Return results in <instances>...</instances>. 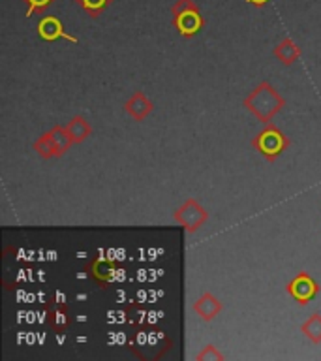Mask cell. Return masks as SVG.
<instances>
[{"instance_id":"6da1fadb","label":"cell","mask_w":321,"mask_h":361,"mask_svg":"<svg viewBox=\"0 0 321 361\" xmlns=\"http://www.w3.org/2000/svg\"><path fill=\"white\" fill-rule=\"evenodd\" d=\"M242 106L246 107L248 111L252 113L259 123L269 124L275 118V115H278L282 111V107L286 106V98L269 81H261L242 100Z\"/></svg>"},{"instance_id":"7a4b0ae2","label":"cell","mask_w":321,"mask_h":361,"mask_svg":"<svg viewBox=\"0 0 321 361\" xmlns=\"http://www.w3.org/2000/svg\"><path fill=\"white\" fill-rule=\"evenodd\" d=\"M173 27L182 38H194L205 27V17L201 16L196 0H177L171 8Z\"/></svg>"},{"instance_id":"3957f363","label":"cell","mask_w":321,"mask_h":361,"mask_svg":"<svg viewBox=\"0 0 321 361\" xmlns=\"http://www.w3.org/2000/svg\"><path fill=\"white\" fill-rule=\"evenodd\" d=\"M289 137L282 132L276 124H265L263 130L256 134L252 140V147L267 160V162H276L278 157H282L289 147Z\"/></svg>"},{"instance_id":"277c9868","label":"cell","mask_w":321,"mask_h":361,"mask_svg":"<svg viewBox=\"0 0 321 361\" xmlns=\"http://www.w3.org/2000/svg\"><path fill=\"white\" fill-rule=\"evenodd\" d=\"M177 224H180L188 233H196L205 222L208 220L207 209L197 202L196 197H188L182 205L173 213Z\"/></svg>"},{"instance_id":"5b68a950","label":"cell","mask_w":321,"mask_h":361,"mask_svg":"<svg viewBox=\"0 0 321 361\" xmlns=\"http://www.w3.org/2000/svg\"><path fill=\"white\" fill-rule=\"evenodd\" d=\"M286 292L291 295L298 305H308L312 299L320 293V284L308 275V273H297L291 281L287 282Z\"/></svg>"},{"instance_id":"8992f818","label":"cell","mask_w":321,"mask_h":361,"mask_svg":"<svg viewBox=\"0 0 321 361\" xmlns=\"http://www.w3.org/2000/svg\"><path fill=\"white\" fill-rule=\"evenodd\" d=\"M38 36L44 42H56V39H68V42H72V44H79V39L72 34L66 32V28L62 25V21L56 16H45L39 19L38 27Z\"/></svg>"},{"instance_id":"52a82bcc","label":"cell","mask_w":321,"mask_h":361,"mask_svg":"<svg viewBox=\"0 0 321 361\" xmlns=\"http://www.w3.org/2000/svg\"><path fill=\"white\" fill-rule=\"evenodd\" d=\"M117 267H118L117 262H113V259L94 258V259H90L84 269H87V273H89L96 282H98V286L106 288L109 282L115 281Z\"/></svg>"},{"instance_id":"ba28073f","label":"cell","mask_w":321,"mask_h":361,"mask_svg":"<svg viewBox=\"0 0 321 361\" xmlns=\"http://www.w3.org/2000/svg\"><path fill=\"white\" fill-rule=\"evenodd\" d=\"M152 109H154V104H152V102L145 96V92H141V90L134 92L128 100L124 102V111L128 113L135 123H143V121L151 115Z\"/></svg>"},{"instance_id":"9c48e42d","label":"cell","mask_w":321,"mask_h":361,"mask_svg":"<svg viewBox=\"0 0 321 361\" xmlns=\"http://www.w3.org/2000/svg\"><path fill=\"white\" fill-rule=\"evenodd\" d=\"M45 134L49 137L53 152H55V158L64 157V154L72 149V145H75L72 140V135L68 132L66 124H64V126H62V124H56V126H53V128H51L49 132H45Z\"/></svg>"},{"instance_id":"30bf717a","label":"cell","mask_w":321,"mask_h":361,"mask_svg":"<svg viewBox=\"0 0 321 361\" xmlns=\"http://www.w3.org/2000/svg\"><path fill=\"white\" fill-rule=\"evenodd\" d=\"M194 312H196L201 320L210 322L222 312V303H220V299L216 298V295H213L210 292H205L201 293L199 299L194 303Z\"/></svg>"},{"instance_id":"8fae6325","label":"cell","mask_w":321,"mask_h":361,"mask_svg":"<svg viewBox=\"0 0 321 361\" xmlns=\"http://www.w3.org/2000/svg\"><path fill=\"white\" fill-rule=\"evenodd\" d=\"M272 55H275L284 66H291V64H295V62L301 59L303 51H301V47H298L291 38H287L286 36V38L282 39L280 44L272 49Z\"/></svg>"},{"instance_id":"7c38bea8","label":"cell","mask_w":321,"mask_h":361,"mask_svg":"<svg viewBox=\"0 0 321 361\" xmlns=\"http://www.w3.org/2000/svg\"><path fill=\"white\" fill-rule=\"evenodd\" d=\"M49 327L55 333H66L70 324H72V316H70V307L66 303H56L49 310Z\"/></svg>"},{"instance_id":"4fadbf2b","label":"cell","mask_w":321,"mask_h":361,"mask_svg":"<svg viewBox=\"0 0 321 361\" xmlns=\"http://www.w3.org/2000/svg\"><path fill=\"white\" fill-rule=\"evenodd\" d=\"M66 128L68 132H70V135H72V140L75 145L83 143V141L87 140V137H90V134H92V126H90V123L83 117V115H75V117L66 124Z\"/></svg>"},{"instance_id":"5bb4252c","label":"cell","mask_w":321,"mask_h":361,"mask_svg":"<svg viewBox=\"0 0 321 361\" xmlns=\"http://www.w3.org/2000/svg\"><path fill=\"white\" fill-rule=\"evenodd\" d=\"M73 2H75L87 16L92 17V19H98L115 0H73Z\"/></svg>"},{"instance_id":"9a60e30c","label":"cell","mask_w":321,"mask_h":361,"mask_svg":"<svg viewBox=\"0 0 321 361\" xmlns=\"http://www.w3.org/2000/svg\"><path fill=\"white\" fill-rule=\"evenodd\" d=\"M301 331L308 337L310 343L320 344L321 343V314L320 312H314V314L310 316L308 320L304 322L303 326H301Z\"/></svg>"},{"instance_id":"2e32d148","label":"cell","mask_w":321,"mask_h":361,"mask_svg":"<svg viewBox=\"0 0 321 361\" xmlns=\"http://www.w3.org/2000/svg\"><path fill=\"white\" fill-rule=\"evenodd\" d=\"M32 149L38 152L39 158H44V160H51V158H55V152H53V147H51V141L47 137V134L39 135L38 140L32 143Z\"/></svg>"},{"instance_id":"e0dca14e","label":"cell","mask_w":321,"mask_h":361,"mask_svg":"<svg viewBox=\"0 0 321 361\" xmlns=\"http://www.w3.org/2000/svg\"><path fill=\"white\" fill-rule=\"evenodd\" d=\"M27 4V17L38 16V13H44L47 8L55 4L56 0H23Z\"/></svg>"},{"instance_id":"ac0fdd59","label":"cell","mask_w":321,"mask_h":361,"mask_svg":"<svg viewBox=\"0 0 321 361\" xmlns=\"http://www.w3.org/2000/svg\"><path fill=\"white\" fill-rule=\"evenodd\" d=\"M225 355L222 354V352H218V348L216 346H213V344H208V346H205V348L199 352V354H196V360L197 361H205V360H224Z\"/></svg>"},{"instance_id":"d6986e66","label":"cell","mask_w":321,"mask_h":361,"mask_svg":"<svg viewBox=\"0 0 321 361\" xmlns=\"http://www.w3.org/2000/svg\"><path fill=\"white\" fill-rule=\"evenodd\" d=\"M248 4H252V6H256V8H263L265 4H267V2H270V0H246Z\"/></svg>"}]
</instances>
